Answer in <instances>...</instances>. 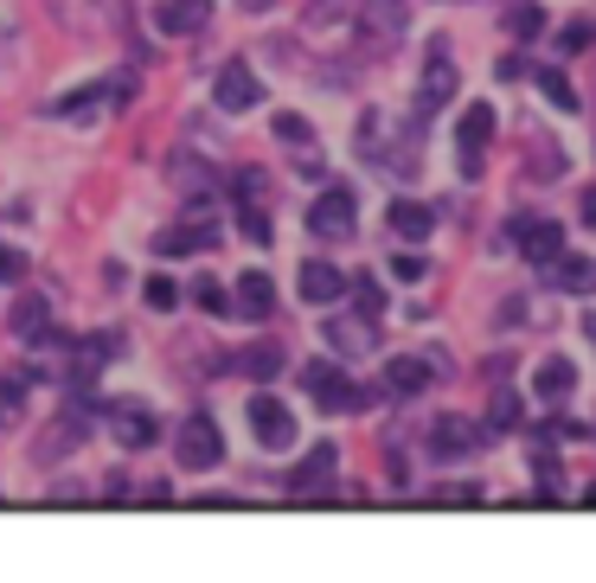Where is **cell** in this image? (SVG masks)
<instances>
[{
  "mask_svg": "<svg viewBox=\"0 0 596 583\" xmlns=\"http://www.w3.org/2000/svg\"><path fill=\"white\" fill-rule=\"evenodd\" d=\"M174 462H180L187 474L219 469V462H224V437H219V424H212V417H187V424L174 430Z\"/></svg>",
  "mask_w": 596,
  "mask_h": 583,
  "instance_id": "1",
  "label": "cell"
},
{
  "mask_svg": "<svg viewBox=\"0 0 596 583\" xmlns=\"http://www.w3.org/2000/svg\"><path fill=\"white\" fill-rule=\"evenodd\" d=\"M301 385H308V398L321 404V410H353V404L366 398V392H360V385H353L334 360H314L308 372H301Z\"/></svg>",
  "mask_w": 596,
  "mask_h": 583,
  "instance_id": "2",
  "label": "cell"
},
{
  "mask_svg": "<svg viewBox=\"0 0 596 583\" xmlns=\"http://www.w3.org/2000/svg\"><path fill=\"white\" fill-rule=\"evenodd\" d=\"M251 437H257L263 449H289V442H296V410L283 398H269V392H257V398H251Z\"/></svg>",
  "mask_w": 596,
  "mask_h": 583,
  "instance_id": "3",
  "label": "cell"
},
{
  "mask_svg": "<svg viewBox=\"0 0 596 583\" xmlns=\"http://www.w3.org/2000/svg\"><path fill=\"white\" fill-rule=\"evenodd\" d=\"M257 97H263V84L251 65H224L219 77H212V103H219L224 116H238V110H257Z\"/></svg>",
  "mask_w": 596,
  "mask_h": 583,
  "instance_id": "4",
  "label": "cell"
},
{
  "mask_svg": "<svg viewBox=\"0 0 596 583\" xmlns=\"http://www.w3.org/2000/svg\"><path fill=\"white\" fill-rule=\"evenodd\" d=\"M353 212H360L353 193H346V186H328V193L308 206V231H321V238H346V231H353Z\"/></svg>",
  "mask_w": 596,
  "mask_h": 583,
  "instance_id": "5",
  "label": "cell"
},
{
  "mask_svg": "<svg viewBox=\"0 0 596 583\" xmlns=\"http://www.w3.org/2000/svg\"><path fill=\"white\" fill-rule=\"evenodd\" d=\"M487 135H494V110H487V103H475V110L455 122V154H462V174H482Z\"/></svg>",
  "mask_w": 596,
  "mask_h": 583,
  "instance_id": "6",
  "label": "cell"
},
{
  "mask_svg": "<svg viewBox=\"0 0 596 583\" xmlns=\"http://www.w3.org/2000/svg\"><path fill=\"white\" fill-rule=\"evenodd\" d=\"M514 244H520L532 263H559V256H564V231L552 219H514Z\"/></svg>",
  "mask_w": 596,
  "mask_h": 583,
  "instance_id": "7",
  "label": "cell"
},
{
  "mask_svg": "<svg viewBox=\"0 0 596 583\" xmlns=\"http://www.w3.org/2000/svg\"><path fill=\"white\" fill-rule=\"evenodd\" d=\"M103 417H110V430H115V442H122V449H148V442L161 437V424H154L142 404H110Z\"/></svg>",
  "mask_w": 596,
  "mask_h": 583,
  "instance_id": "8",
  "label": "cell"
},
{
  "mask_svg": "<svg viewBox=\"0 0 596 583\" xmlns=\"http://www.w3.org/2000/svg\"><path fill=\"white\" fill-rule=\"evenodd\" d=\"M455 97V65H449L443 45H430V65H423V90H417V110L430 116L437 103H449Z\"/></svg>",
  "mask_w": 596,
  "mask_h": 583,
  "instance_id": "9",
  "label": "cell"
},
{
  "mask_svg": "<svg viewBox=\"0 0 596 583\" xmlns=\"http://www.w3.org/2000/svg\"><path fill=\"white\" fill-rule=\"evenodd\" d=\"M206 244H219V224L187 219V224H174V231L154 238V256H192V251H206Z\"/></svg>",
  "mask_w": 596,
  "mask_h": 583,
  "instance_id": "10",
  "label": "cell"
},
{
  "mask_svg": "<svg viewBox=\"0 0 596 583\" xmlns=\"http://www.w3.org/2000/svg\"><path fill=\"white\" fill-rule=\"evenodd\" d=\"M206 20H212V0H167V7L154 13V26L167 38H192Z\"/></svg>",
  "mask_w": 596,
  "mask_h": 583,
  "instance_id": "11",
  "label": "cell"
},
{
  "mask_svg": "<svg viewBox=\"0 0 596 583\" xmlns=\"http://www.w3.org/2000/svg\"><path fill=\"white\" fill-rule=\"evenodd\" d=\"M385 224H391V231H398L405 244H423V238L437 231V212H430V206H417V199H391Z\"/></svg>",
  "mask_w": 596,
  "mask_h": 583,
  "instance_id": "12",
  "label": "cell"
},
{
  "mask_svg": "<svg viewBox=\"0 0 596 583\" xmlns=\"http://www.w3.org/2000/svg\"><path fill=\"white\" fill-rule=\"evenodd\" d=\"M276 308V283L263 276V270H244L238 276V315H251V321H263Z\"/></svg>",
  "mask_w": 596,
  "mask_h": 583,
  "instance_id": "13",
  "label": "cell"
},
{
  "mask_svg": "<svg viewBox=\"0 0 596 583\" xmlns=\"http://www.w3.org/2000/svg\"><path fill=\"white\" fill-rule=\"evenodd\" d=\"M301 295H308V301H340V295H346V276H340L334 263H301Z\"/></svg>",
  "mask_w": 596,
  "mask_h": 583,
  "instance_id": "14",
  "label": "cell"
},
{
  "mask_svg": "<svg viewBox=\"0 0 596 583\" xmlns=\"http://www.w3.org/2000/svg\"><path fill=\"white\" fill-rule=\"evenodd\" d=\"M475 449V430L462 424V417H443L437 430H430V455H443V462H455V455H468Z\"/></svg>",
  "mask_w": 596,
  "mask_h": 583,
  "instance_id": "15",
  "label": "cell"
},
{
  "mask_svg": "<svg viewBox=\"0 0 596 583\" xmlns=\"http://www.w3.org/2000/svg\"><path fill=\"white\" fill-rule=\"evenodd\" d=\"M423 385H430V365L423 360H391L385 365V392H391V398H417Z\"/></svg>",
  "mask_w": 596,
  "mask_h": 583,
  "instance_id": "16",
  "label": "cell"
},
{
  "mask_svg": "<svg viewBox=\"0 0 596 583\" xmlns=\"http://www.w3.org/2000/svg\"><path fill=\"white\" fill-rule=\"evenodd\" d=\"M571 378H577L571 360H545L539 372H532V392H539L545 404H559V398H571Z\"/></svg>",
  "mask_w": 596,
  "mask_h": 583,
  "instance_id": "17",
  "label": "cell"
},
{
  "mask_svg": "<svg viewBox=\"0 0 596 583\" xmlns=\"http://www.w3.org/2000/svg\"><path fill=\"white\" fill-rule=\"evenodd\" d=\"M238 372H244V378H276V372H283V346H276V340L244 346V353H238Z\"/></svg>",
  "mask_w": 596,
  "mask_h": 583,
  "instance_id": "18",
  "label": "cell"
},
{
  "mask_svg": "<svg viewBox=\"0 0 596 583\" xmlns=\"http://www.w3.org/2000/svg\"><path fill=\"white\" fill-rule=\"evenodd\" d=\"M328 474H334V442H321V449H314V455H308V462L289 474V487H296V494H314Z\"/></svg>",
  "mask_w": 596,
  "mask_h": 583,
  "instance_id": "19",
  "label": "cell"
},
{
  "mask_svg": "<svg viewBox=\"0 0 596 583\" xmlns=\"http://www.w3.org/2000/svg\"><path fill=\"white\" fill-rule=\"evenodd\" d=\"M103 103H110V84H90V90H71V97H58V122H77V116H97L103 110Z\"/></svg>",
  "mask_w": 596,
  "mask_h": 583,
  "instance_id": "20",
  "label": "cell"
},
{
  "mask_svg": "<svg viewBox=\"0 0 596 583\" xmlns=\"http://www.w3.org/2000/svg\"><path fill=\"white\" fill-rule=\"evenodd\" d=\"M366 26L378 38H398L405 33V0H366Z\"/></svg>",
  "mask_w": 596,
  "mask_h": 583,
  "instance_id": "21",
  "label": "cell"
},
{
  "mask_svg": "<svg viewBox=\"0 0 596 583\" xmlns=\"http://www.w3.org/2000/svg\"><path fill=\"white\" fill-rule=\"evenodd\" d=\"M559 289H571V295L596 289V263H584V256H559Z\"/></svg>",
  "mask_w": 596,
  "mask_h": 583,
  "instance_id": "22",
  "label": "cell"
},
{
  "mask_svg": "<svg viewBox=\"0 0 596 583\" xmlns=\"http://www.w3.org/2000/svg\"><path fill=\"white\" fill-rule=\"evenodd\" d=\"M13 333H20V340H45V301H38V295H26V301L13 308Z\"/></svg>",
  "mask_w": 596,
  "mask_h": 583,
  "instance_id": "23",
  "label": "cell"
},
{
  "mask_svg": "<svg viewBox=\"0 0 596 583\" xmlns=\"http://www.w3.org/2000/svg\"><path fill=\"white\" fill-rule=\"evenodd\" d=\"M539 90H545V103H552V110H577V90H571V84H564V72H539Z\"/></svg>",
  "mask_w": 596,
  "mask_h": 583,
  "instance_id": "24",
  "label": "cell"
},
{
  "mask_svg": "<svg viewBox=\"0 0 596 583\" xmlns=\"http://www.w3.org/2000/svg\"><path fill=\"white\" fill-rule=\"evenodd\" d=\"M328 340H334L340 353H360V346H373V328H360V321H334Z\"/></svg>",
  "mask_w": 596,
  "mask_h": 583,
  "instance_id": "25",
  "label": "cell"
},
{
  "mask_svg": "<svg viewBox=\"0 0 596 583\" xmlns=\"http://www.w3.org/2000/svg\"><path fill=\"white\" fill-rule=\"evenodd\" d=\"M507 33H514V38L545 33V13H539V7H514V13H507Z\"/></svg>",
  "mask_w": 596,
  "mask_h": 583,
  "instance_id": "26",
  "label": "cell"
},
{
  "mask_svg": "<svg viewBox=\"0 0 596 583\" xmlns=\"http://www.w3.org/2000/svg\"><path fill=\"white\" fill-rule=\"evenodd\" d=\"M148 308H161V315H167V308H174V301H180V283H174V276H148Z\"/></svg>",
  "mask_w": 596,
  "mask_h": 583,
  "instance_id": "27",
  "label": "cell"
},
{
  "mask_svg": "<svg viewBox=\"0 0 596 583\" xmlns=\"http://www.w3.org/2000/svg\"><path fill=\"white\" fill-rule=\"evenodd\" d=\"M238 224H244V238H251V244H269V212H263V206H244Z\"/></svg>",
  "mask_w": 596,
  "mask_h": 583,
  "instance_id": "28",
  "label": "cell"
},
{
  "mask_svg": "<svg viewBox=\"0 0 596 583\" xmlns=\"http://www.w3.org/2000/svg\"><path fill=\"white\" fill-rule=\"evenodd\" d=\"M276 135H283V142H289V147H301V142H308V116L283 110V116H276Z\"/></svg>",
  "mask_w": 596,
  "mask_h": 583,
  "instance_id": "29",
  "label": "cell"
},
{
  "mask_svg": "<svg viewBox=\"0 0 596 583\" xmlns=\"http://www.w3.org/2000/svg\"><path fill=\"white\" fill-rule=\"evenodd\" d=\"M514 417H520L514 392H494V410H487V424H494V430H514Z\"/></svg>",
  "mask_w": 596,
  "mask_h": 583,
  "instance_id": "30",
  "label": "cell"
},
{
  "mask_svg": "<svg viewBox=\"0 0 596 583\" xmlns=\"http://www.w3.org/2000/svg\"><path fill=\"white\" fill-rule=\"evenodd\" d=\"M192 301H199L206 315H219V308H224V289L212 283V276H199V283H192Z\"/></svg>",
  "mask_w": 596,
  "mask_h": 583,
  "instance_id": "31",
  "label": "cell"
},
{
  "mask_svg": "<svg viewBox=\"0 0 596 583\" xmlns=\"http://www.w3.org/2000/svg\"><path fill=\"white\" fill-rule=\"evenodd\" d=\"M591 38H596V26H584V20H577V26H564V33H559V52H584Z\"/></svg>",
  "mask_w": 596,
  "mask_h": 583,
  "instance_id": "32",
  "label": "cell"
},
{
  "mask_svg": "<svg viewBox=\"0 0 596 583\" xmlns=\"http://www.w3.org/2000/svg\"><path fill=\"white\" fill-rule=\"evenodd\" d=\"M20 276H26V256H20V251H7V244H0V283H20Z\"/></svg>",
  "mask_w": 596,
  "mask_h": 583,
  "instance_id": "33",
  "label": "cell"
},
{
  "mask_svg": "<svg viewBox=\"0 0 596 583\" xmlns=\"http://www.w3.org/2000/svg\"><path fill=\"white\" fill-rule=\"evenodd\" d=\"M346 289H353V301H360L366 315H378V301H385V295H378V283H346Z\"/></svg>",
  "mask_w": 596,
  "mask_h": 583,
  "instance_id": "34",
  "label": "cell"
},
{
  "mask_svg": "<svg viewBox=\"0 0 596 583\" xmlns=\"http://www.w3.org/2000/svg\"><path fill=\"white\" fill-rule=\"evenodd\" d=\"M391 276H405V283H417V276H430V270H423V256H398V263H391Z\"/></svg>",
  "mask_w": 596,
  "mask_h": 583,
  "instance_id": "35",
  "label": "cell"
},
{
  "mask_svg": "<svg viewBox=\"0 0 596 583\" xmlns=\"http://www.w3.org/2000/svg\"><path fill=\"white\" fill-rule=\"evenodd\" d=\"M110 501H135V487H129V474H110V487H103Z\"/></svg>",
  "mask_w": 596,
  "mask_h": 583,
  "instance_id": "36",
  "label": "cell"
},
{
  "mask_svg": "<svg viewBox=\"0 0 596 583\" xmlns=\"http://www.w3.org/2000/svg\"><path fill=\"white\" fill-rule=\"evenodd\" d=\"M584 219L596 224V186H591V193H584Z\"/></svg>",
  "mask_w": 596,
  "mask_h": 583,
  "instance_id": "37",
  "label": "cell"
},
{
  "mask_svg": "<svg viewBox=\"0 0 596 583\" xmlns=\"http://www.w3.org/2000/svg\"><path fill=\"white\" fill-rule=\"evenodd\" d=\"M584 333H591V340H596V315H591V321H584Z\"/></svg>",
  "mask_w": 596,
  "mask_h": 583,
  "instance_id": "38",
  "label": "cell"
}]
</instances>
